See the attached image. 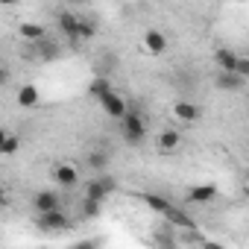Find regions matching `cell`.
<instances>
[{
	"instance_id": "cell-1",
	"label": "cell",
	"mask_w": 249,
	"mask_h": 249,
	"mask_svg": "<svg viewBox=\"0 0 249 249\" xmlns=\"http://www.w3.org/2000/svg\"><path fill=\"white\" fill-rule=\"evenodd\" d=\"M120 123H123V141L126 144H141L147 138V123H144L138 108H126V114L120 117Z\"/></svg>"
},
{
	"instance_id": "cell-2",
	"label": "cell",
	"mask_w": 249,
	"mask_h": 249,
	"mask_svg": "<svg viewBox=\"0 0 249 249\" xmlns=\"http://www.w3.org/2000/svg\"><path fill=\"white\" fill-rule=\"evenodd\" d=\"M114 191H117V179H114L111 173H106V170H103L97 179H91V182L85 185V196H88V199H97V202L108 199Z\"/></svg>"
},
{
	"instance_id": "cell-3",
	"label": "cell",
	"mask_w": 249,
	"mask_h": 249,
	"mask_svg": "<svg viewBox=\"0 0 249 249\" xmlns=\"http://www.w3.org/2000/svg\"><path fill=\"white\" fill-rule=\"evenodd\" d=\"M38 229H44V231H65V229H71V217L62 208L38 211Z\"/></svg>"
},
{
	"instance_id": "cell-4",
	"label": "cell",
	"mask_w": 249,
	"mask_h": 249,
	"mask_svg": "<svg viewBox=\"0 0 249 249\" xmlns=\"http://www.w3.org/2000/svg\"><path fill=\"white\" fill-rule=\"evenodd\" d=\"M100 106H103V111H106L108 117H114V120H120L123 114H126V108H129V103L123 100L114 88H111L108 94H103V97H100Z\"/></svg>"
},
{
	"instance_id": "cell-5",
	"label": "cell",
	"mask_w": 249,
	"mask_h": 249,
	"mask_svg": "<svg viewBox=\"0 0 249 249\" xmlns=\"http://www.w3.org/2000/svg\"><path fill=\"white\" fill-rule=\"evenodd\" d=\"M36 44V56H38V62H56L59 59V53H62V47H59V41L56 38H50V36H41L38 41H33Z\"/></svg>"
},
{
	"instance_id": "cell-6",
	"label": "cell",
	"mask_w": 249,
	"mask_h": 249,
	"mask_svg": "<svg viewBox=\"0 0 249 249\" xmlns=\"http://www.w3.org/2000/svg\"><path fill=\"white\" fill-rule=\"evenodd\" d=\"M38 85H33V82H27V85H21L18 88V94H15V103L21 106V108H36L38 106Z\"/></svg>"
},
{
	"instance_id": "cell-7",
	"label": "cell",
	"mask_w": 249,
	"mask_h": 249,
	"mask_svg": "<svg viewBox=\"0 0 249 249\" xmlns=\"http://www.w3.org/2000/svg\"><path fill=\"white\" fill-rule=\"evenodd\" d=\"M56 24H59L62 36H65L68 41H76V24H79V15H73V12H59V15H56Z\"/></svg>"
},
{
	"instance_id": "cell-8",
	"label": "cell",
	"mask_w": 249,
	"mask_h": 249,
	"mask_svg": "<svg viewBox=\"0 0 249 249\" xmlns=\"http://www.w3.org/2000/svg\"><path fill=\"white\" fill-rule=\"evenodd\" d=\"M144 47H147V53L161 56V53L167 50V36L159 33V30H147V36H144Z\"/></svg>"
},
{
	"instance_id": "cell-9",
	"label": "cell",
	"mask_w": 249,
	"mask_h": 249,
	"mask_svg": "<svg viewBox=\"0 0 249 249\" xmlns=\"http://www.w3.org/2000/svg\"><path fill=\"white\" fill-rule=\"evenodd\" d=\"M243 85H246V79L237 76L234 71H220L217 73V88L220 91H243Z\"/></svg>"
},
{
	"instance_id": "cell-10",
	"label": "cell",
	"mask_w": 249,
	"mask_h": 249,
	"mask_svg": "<svg viewBox=\"0 0 249 249\" xmlns=\"http://www.w3.org/2000/svg\"><path fill=\"white\" fill-rule=\"evenodd\" d=\"M53 179H56L62 188H76V182H79V170H76L73 164H59L56 173H53Z\"/></svg>"
},
{
	"instance_id": "cell-11",
	"label": "cell",
	"mask_w": 249,
	"mask_h": 249,
	"mask_svg": "<svg viewBox=\"0 0 249 249\" xmlns=\"http://www.w3.org/2000/svg\"><path fill=\"white\" fill-rule=\"evenodd\" d=\"M33 205H36V211H50V208H62V199L56 191H38L33 196Z\"/></svg>"
},
{
	"instance_id": "cell-12",
	"label": "cell",
	"mask_w": 249,
	"mask_h": 249,
	"mask_svg": "<svg viewBox=\"0 0 249 249\" xmlns=\"http://www.w3.org/2000/svg\"><path fill=\"white\" fill-rule=\"evenodd\" d=\"M179 144H182V132H179V129H161V132H159V147H161V153H173V150H179Z\"/></svg>"
},
{
	"instance_id": "cell-13",
	"label": "cell",
	"mask_w": 249,
	"mask_h": 249,
	"mask_svg": "<svg viewBox=\"0 0 249 249\" xmlns=\"http://www.w3.org/2000/svg\"><path fill=\"white\" fill-rule=\"evenodd\" d=\"M173 114H176L179 120H188V123H191V120H196V117L202 114V108H199L196 103H188V100H179V103L173 106Z\"/></svg>"
},
{
	"instance_id": "cell-14",
	"label": "cell",
	"mask_w": 249,
	"mask_h": 249,
	"mask_svg": "<svg viewBox=\"0 0 249 249\" xmlns=\"http://www.w3.org/2000/svg\"><path fill=\"white\" fill-rule=\"evenodd\" d=\"M164 220L167 223H173V226H179V229H194V220L182 211V208H176L173 202L167 205V211H164Z\"/></svg>"
},
{
	"instance_id": "cell-15",
	"label": "cell",
	"mask_w": 249,
	"mask_h": 249,
	"mask_svg": "<svg viewBox=\"0 0 249 249\" xmlns=\"http://www.w3.org/2000/svg\"><path fill=\"white\" fill-rule=\"evenodd\" d=\"M85 164H88L91 170L103 173V170H108V164H111V156H108L106 150H94L91 156H85Z\"/></svg>"
},
{
	"instance_id": "cell-16",
	"label": "cell",
	"mask_w": 249,
	"mask_h": 249,
	"mask_svg": "<svg viewBox=\"0 0 249 249\" xmlns=\"http://www.w3.org/2000/svg\"><path fill=\"white\" fill-rule=\"evenodd\" d=\"M214 62H217V68H220V71H234L237 53H234V50H229V47H220V50L214 53Z\"/></svg>"
},
{
	"instance_id": "cell-17",
	"label": "cell",
	"mask_w": 249,
	"mask_h": 249,
	"mask_svg": "<svg viewBox=\"0 0 249 249\" xmlns=\"http://www.w3.org/2000/svg\"><path fill=\"white\" fill-rule=\"evenodd\" d=\"M214 196H217V188H214V185H199V188H194V191L188 194V199H191V202H196V205L211 202Z\"/></svg>"
},
{
	"instance_id": "cell-18",
	"label": "cell",
	"mask_w": 249,
	"mask_h": 249,
	"mask_svg": "<svg viewBox=\"0 0 249 249\" xmlns=\"http://www.w3.org/2000/svg\"><path fill=\"white\" fill-rule=\"evenodd\" d=\"M97 36V24L91 18H82L79 15V24H76V41H91Z\"/></svg>"
},
{
	"instance_id": "cell-19",
	"label": "cell",
	"mask_w": 249,
	"mask_h": 249,
	"mask_svg": "<svg viewBox=\"0 0 249 249\" xmlns=\"http://www.w3.org/2000/svg\"><path fill=\"white\" fill-rule=\"evenodd\" d=\"M21 38H27V41H38L41 36H47V30L41 27V24H21Z\"/></svg>"
},
{
	"instance_id": "cell-20",
	"label": "cell",
	"mask_w": 249,
	"mask_h": 249,
	"mask_svg": "<svg viewBox=\"0 0 249 249\" xmlns=\"http://www.w3.org/2000/svg\"><path fill=\"white\" fill-rule=\"evenodd\" d=\"M18 150H21V138H18V135H12V132H6L3 144H0V156H15Z\"/></svg>"
},
{
	"instance_id": "cell-21",
	"label": "cell",
	"mask_w": 249,
	"mask_h": 249,
	"mask_svg": "<svg viewBox=\"0 0 249 249\" xmlns=\"http://www.w3.org/2000/svg\"><path fill=\"white\" fill-rule=\"evenodd\" d=\"M108 91H111V82H108V79L97 76V79L91 82V97H94V100H100V97H103V94H108Z\"/></svg>"
},
{
	"instance_id": "cell-22",
	"label": "cell",
	"mask_w": 249,
	"mask_h": 249,
	"mask_svg": "<svg viewBox=\"0 0 249 249\" xmlns=\"http://www.w3.org/2000/svg\"><path fill=\"white\" fill-rule=\"evenodd\" d=\"M147 205H150L153 211L164 214V211H167V205H170V199H164V196H159V194H150V196H147Z\"/></svg>"
},
{
	"instance_id": "cell-23",
	"label": "cell",
	"mask_w": 249,
	"mask_h": 249,
	"mask_svg": "<svg viewBox=\"0 0 249 249\" xmlns=\"http://www.w3.org/2000/svg\"><path fill=\"white\" fill-rule=\"evenodd\" d=\"M100 205H103V202L85 196V199H82V217H97V214H100Z\"/></svg>"
},
{
	"instance_id": "cell-24",
	"label": "cell",
	"mask_w": 249,
	"mask_h": 249,
	"mask_svg": "<svg viewBox=\"0 0 249 249\" xmlns=\"http://www.w3.org/2000/svg\"><path fill=\"white\" fill-rule=\"evenodd\" d=\"M234 73L243 76V79H249V59H246V56H237V62H234Z\"/></svg>"
},
{
	"instance_id": "cell-25",
	"label": "cell",
	"mask_w": 249,
	"mask_h": 249,
	"mask_svg": "<svg viewBox=\"0 0 249 249\" xmlns=\"http://www.w3.org/2000/svg\"><path fill=\"white\" fill-rule=\"evenodd\" d=\"M9 79H12V71L0 65V88H6V85H9Z\"/></svg>"
},
{
	"instance_id": "cell-26",
	"label": "cell",
	"mask_w": 249,
	"mask_h": 249,
	"mask_svg": "<svg viewBox=\"0 0 249 249\" xmlns=\"http://www.w3.org/2000/svg\"><path fill=\"white\" fill-rule=\"evenodd\" d=\"M0 6H18V0H0Z\"/></svg>"
},
{
	"instance_id": "cell-27",
	"label": "cell",
	"mask_w": 249,
	"mask_h": 249,
	"mask_svg": "<svg viewBox=\"0 0 249 249\" xmlns=\"http://www.w3.org/2000/svg\"><path fill=\"white\" fill-rule=\"evenodd\" d=\"M3 138H6V129H3V126H0V144H3Z\"/></svg>"
},
{
	"instance_id": "cell-28",
	"label": "cell",
	"mask_w": 249,
	"mask_h": 249,
	"mask_svg": "<svg viewBox=\"0 0 249 249\" xmlns=\"http://www.w3.org/2000/svg\"><path fill=\"white\" fill-rule=\"evenodd\" d=\"M0 205H6V196H3V191H0Z\"/></svg>"
},
{
	"instance_id": "cell-29",
	"label": "cell",
	"mask_w": 249,
	"mask_h": 249,
	"mask_svg": "<svg viewBox=\"0 0 249 249\" xmlns=\"http://www.w3.org/2000/svg\"><path fill=\"white\" fill-rule=\"evenodd\" d=\"M73 3H88V0H73Z\"/></svg>"
},
{
	"instance_id": "cell-30",
	"label": "cell",
	"mask_w": 249,
	"mask_h": 249,
	"mask_svg": "<svg viewBox=\"0 0 249 249\" xmlns=\"http://www.w3.org/2000/svg\"><path fill=\"white\" fill-rule=\"evenodd\" d=\"M240 3H243V0H240Z\"/></svg>"
}]
</instances>
